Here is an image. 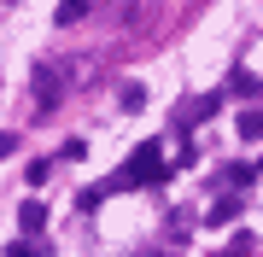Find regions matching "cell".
I'll use <instances>...</instances> for the list:
<instances>
[{"label":"cell","instance_id":"obj_1","mask_svg":"<svg viewBox=\"0 0 263 257\" xmlns=\"http://www.w3.org/2000/svg\"><path fill=\"white\" fill-rule=\"evenodd\" d=\"M164 170H158V146H141V158L123 170V181H158Z\"/></svg>","mask_w":263,"mask_h":257},{"label":"cell","instance_id":"obj_2","mask_svg":"<svg viewBox=\"0 0 263 257\" xmlns=\"http://www.w3.org/2000/svg\"><path fill=\"white\" fill-rule=\"evenodd\" d=\"M35 105H41V111H53V105H59V70H53V65L35 70Z\"/></svg>","mask_w":263,"mask_h":257},{"label":"cell","instance_id":"obj_3","mask_svg":"<svg viewBox=\"0 0 263 257\" xmlns=\"http://www.w3.org/2000/svg\"><path fill=\"white\" fill-rule=\"evenodd\" d=\"M18 222H24L29 234H35V228H47V205H41V199H24V210H18Z\"/></svg>","mask_w":263,"mask_h":257},{"label":"cell","instance_id":"obj_4","mask_svg":"<svg viewBox=\"0 0 263 257\" xmlns=\"http://www.w3.org/2000/svg\"><path fill=\"white\" fill-rule=\"evenodd\" d=\"M240 216V199H216L211 205V222H234Z\"/></svg>","mask_w":263,"mask_h":257},{"label":"cell","instance_id":"obj_5","mask_svg":"<svg viewBox=\"0 0 263 257\" xmlns=\"http://www.w3.org/2000/svg\"><path fill=\"white\" fill-rule=\"evenodd\" d=\"M240 134H246V141L263 134V111H240Z\"/></svg>","mask_w":263,"mask_h":257},{"label":"cell","instance_id":"obj_6","mask_svg":"<svg viewBox=\"0 0 263 257\" xmlns=\"http://www.w3.org/2000/svg\"><path fill=\"white\" fill-rule=\"evenodd\" d=\"M18 152V134H0V158H12Z\"/></svg>","mask_w":263,"mask_h":257},{"label":"cell","instance_id":"obj_7","mask_svg":"<svg viewBox=\"0 0 263 257\" xmlns=\"http://www.w3.org/2000/svg\"><path fill=\"white\" fill-rule=\"evenodd\" d=\"M222 257H252V246H246V240H234V246H228Z\"/></svg>","mask_w":263,"mask_h":257}]
</instances>
